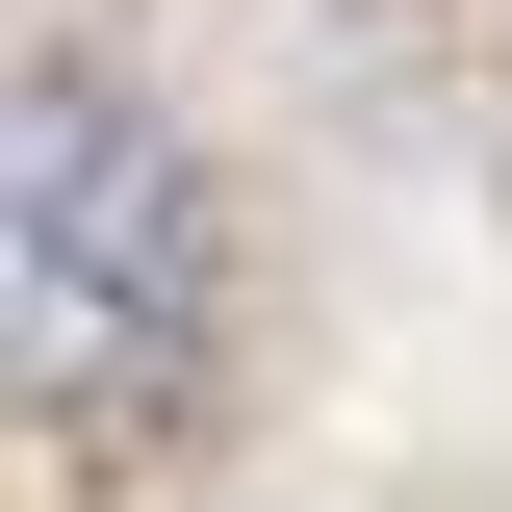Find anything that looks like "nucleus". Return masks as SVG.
<instances>
[{"instance_id":"f257e3e1","label":"nucleus","mask_w":512,"mask_h":512,"mask_svg":"<svg viewBox=\"0 0 512 512\" xmlns=\"http://www.w3.org/2000/svg\"><path fill=\"white\" fill-rule=\"evenodd\" d=\"M205 333V154L128 77H0V436H103Z\"/></svg>"}]
</instances>
